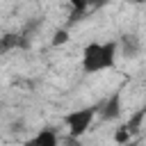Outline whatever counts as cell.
I'll return each mask as SVG.
<instances>
[{
    "mask_svg": "<svg viewBox=\"0 0 146 146\" xmlns=\"http://www.w3.org/2000/svg\"><path fill=\"white\" fill-rule=\"evenodd\" d=\"M116 50L119 41H107V43H87L82 50V68L84 73H98L105 68L116 66Z\"/></svg>",
    "mask_w": 146,
    "mask_h": 146,
    "instance_id": "obj_1",
    "label": "cell"
},
{
    "mask_svg": "<svg viewBox=\"0 0 146 146\" xmlns=\"http://www.w3.org/2000/svg\"><path fill=\"white\" fill-rule=\"evenodd\" d=\"M96 114H98V107H82V110H75V112L66 114V116H64V123H66V128H68V135H71L73 139L82 137V135L91 128Z\"/></svg>",
    "mask_w": 146,
    "mask_h": 146,
    "instance_id": "obj_2",
    "label": "cell"
},
{
    "mask_svg": "<svg viewBox=\"0 0 146 146\" xmlns=\"http://www.w3.org/2000/svg\"><path fill=\"white\" fill-rule=\"evenodd\" d=\"M98 114L105 119V121H116L121 116V89H116L100 107H98Z\"/></svg>",
    "mask_w": 146,
    "mask_h": 146,
    "instance_id": "obj_3",
    "label": "cell"
},
{
    "mask_svg": "<svg viewBox=\"0 0 146 146\" xmlns=\"http://www.w3.org/2000/svg\"><path fill=\"white\" fill-rule=\"evenodd\" d=\"M119 48H121V55L125 59H137L139 50H141V41L137 34H123L119 39Z\"/></svg>",
    "mask_w": 146,
    "mask_h": 146,
    "instance_id": "obj_4",
    "label": "cell"
},
{
    "mask_svg": "<svg viewBox=\"0 0 146 146\" xmlns=\"http://www.w3.org/2000/svg\"><path fill=\"white\" fill-rule=\"evenodd\" d=\"M25 146H59V137H57L55 130H48L46 128V130L36 132L32 139H27Z\"/></svg>",
    "mask_w": 146,
    "mask_h": 146,
    "instance_id": "obj_5",
    "label": "cell"
},
{
    "mask_svg": "<svg viewBox=\"0 0 146 146\" xmlns=\"http://www.w3.org/2000/svg\"><path fill=\"white\" fill-rule=\"evenodd\" d=\"M144 119H146V105H141L137 112H132V114L128 116V121H125V128H128L132 135H137V132L141 130V123H144Z\"/></svg>",
    "mask_w": 146,
    "mask_h": 146,
    "instance_id": "obj_6",
    "label": "cell"
},
{
    "mask_svg": "<svg viewBox=\"0 0 146 146\" xmlns=\"http://www.w3.org/2000/svg\"><path fill=\"white\" fill-rule=\"evenodd\" d=\"M71 7H73V11H71V16H68V23H78V21H82V16L87 14L89 2H87V0H71Z\"/></svg>",
    "mask_w": 146,
    "mask_h": 146,
    "instance_id": "obj_7",
    "label": "cell"
},
{
    "mask_svg": "<svg viewBox=\"0 0 146 146\" xmlns=\"http://www.w3.org/2000/svg\"><path fill=\"white\" fill-rule=\"evenodd\" d=\"M114 141H116L119 146H125L128 141H132V132L125 128V123H123V125H119V128L114 130Z\"/></svg>",
    "mask_w": 146,
    "mask_h": 146,
    "instance_id": "obj_8",
    "label": "cell"
},
{
    "mask_svg": "<svg viewBox=\"0 0 146 146\" xmlns=\"http://www.w3.org/2000/svg\"><path fill=\"white\" fill-rule=\"evenodd\" d=\"M11 46H21V36H16V34H5L2 36V52H7Z\"/></svg>",
    "mask_w": 146,
    "mask_h": 146,
    "instance_id": "obj_9",
    "label": "cell"
},
{
    "mask_svg": "<svg viewBox=\"0 0 146 146\" xmlns=\"http://www.w3.org/2000/svg\"><path fill=\"white\" fill-rule=\"evenodd\" d=\"M66 41H68V30L66 27H62V30H57L52 34V46H64Z\"/></svg>",
    "mask_w": 146,
    "mask_h": 146,
    "instance_id": "obj_10",
    "label": "cell"
},
{
    "mask_svg": "<svg viewBox=\"0 0 146 146\" xmlns=\"http://www.w3.org/2000/svg\"><path fill=\"white\" fill-rule=\"evenodd\" d=\"M89 2V9H100V7H105L110 0H87Z\"/></svg>",
    "mask_w": 146,
    "mask_h": 146,
    "instance_id": "obj_11",
    "label": "cell"
},
{
    "mask_svg": "<svg viewBox=\"0 0 146 146\" xmlns=\"http://www.w3.org/2000/svg\"><path fill=\"white\" fill-rule=\"evenodd\" d=\"M125 146H141V141H139V139H132V141H128Z\"/></svg>",
    "mask_w": 146,
    "mask_h": 146,
    "instance_id": "obj_12",
    "label": "cell"
},
{
    "mask_svg": "<svg viewBox=\"0 0 146 146\" xmlns=\"http://www.w3.org/2000/svg\"><path fill=\"white\" fill-rule=\"evenodd\" d=\"M130 2H146V0H130Z\"/></svg>",
    "mask_w": 146,
    "mask_h": 146,
    "instance_id": "obj_13",
    "label": "cell"
}]
</instances>
